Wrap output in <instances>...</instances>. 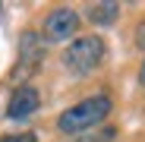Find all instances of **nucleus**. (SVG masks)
I'll return each mask as SVG.
<instances>
[{
    "mask_svg": "<svg viewBox=\"0 0 145 142\" xmlns=\"http://www.w3.org/2000/svg\"><path fill=\"white\" fill-rule=\"evenodd\" d=\"M41 107V95L35 85H19L13 95H10V104H7V117L10 120H25L35 111Z\"/></svg>",
    "mask_w": 145,
    "mask_h": 142,
    "instance_id": "obj_5",
    "label": "nucleus"
},
{
    "mask_svg": "<svg viewBox=\"0 0 145 142\" xmlns=\"http://www.w3.org/2000/svg\"><path fill=\"white\" fill-rule=\"evenodd\" d=\"M41 54H44L41 38H38L35 32H25V35H22V41H19V63H16V69H13V82H19L22 73L29 76L32 69L41 63Z\"/></svg>",
    "mask_w": 145,
    "mask_h": 142,
    "instance_id": "obj_4",
    "label": "nucleus"
},
{
    "mask_svg": "<svg viewBox=\"0 0 145 142\" xmlns=\"http://www.w3.org/2000/svg\"><path fill=\"white\" fill-rule=\"evenodd\" d=\"M136 44L145 51V22H139V32H136Z\"/></svg>",
    "mask_w": 145,
    "mask_h": 142,
    "instance_id": "obj_9",
    "label": "nucleus"
},
{
    "mask_svg": "<svg viewBox=\"0 0 145 142\" xmlns=\"http://www.w3.org/2000/svg\"><path fill=\"white\" fill-rule=\"evenodd\" d=\"M114 133H117V130H110V126H107V130H101L98 136H85V133H82V136H76L72 142H110V139H114Z\"/></svg>",
    "mask_w": 145,
    "mask_h": 142,
    "instance_id": "obj_7",
    "label": "nucleus"
},
{
    "mask_svg": "<svg viewBox=\"0 0 145 142\" xmlns=\"http://www.w3.org/2000/svg\"><path fill=\"white\" fill-rule=\"evenodd\" d=\"M76 32H79V13L69 10V7H57L44 16V26H41V35L47 44H60V41H76Z\"/></svg>",
    "mask_w": 145,
    "mask_h": 142,
    "instance_id": "obj_3",
    "label": "nucleus"
},
{
    "mask_svg": "<svg viewBox=\"0 0 145 142\" xmlns=\"http://www.w3.org/2000/svg\"><path fill=\"white\" fill-rule=\"evenodd\" d=\"M139 85L145 88V60H142V66H139Z\"/></svg>",
    "mask_w": 145,
    "mask_h": 142,
    "instance_id": "obj_10",
    "label": "nucleus"
},
{
    "mask_svg": "<svg viewBox=\"0 0 145 142\" xmlns=\"http://www.w3.org/2000/svg\"><path fill=\"white\" fill-rule=\"evenodd\" d=\"M117 16H120V3H114V0L88 3V19L95 26H110V22H117Z\"/></svg>",
    "mask_w": 145,
    "mask_h": 142,
    "instance_id": "obj_6",
    "label": "nucleus"
},
{
    "mask_svg": "<svg viewBox=\"0 0 145 142\" xmlns=\"http://www.w3.org/2000/svg\"><path fill=\"white\" fill-rule=\"evenodd\" d=\"M0 142H38L35 133H16V136H7V139H0Z\"/></svg>",
    "mask_w": 145,
    "mask_h": 142,
    "instance_id": "obj_8",
    "label": "nucleus"
},
{
    "mask_svg": "<svg viewBox=\"0 0 145 142\" xmlns=\"http://www.w3.org/2000/svg\"><path fill=\"white\" fill-rule=\"evenodd\" d=\"M110 107H114V101L107 98V95H91V98L66 107V111L57 117V130H60L63 136H82L85 130L98 126L104 117L110 114Z\"/></svg>",
    "mask_w": 145,
    "mask_h": 142,
    "instance_id": "obj_1",
    "label": "nucleus"
},
{
    "mask_svg": "<svg viewBox=\"0 0 145 142\" xmlns=\"http://www.w3.org/2000/svg\"><path fill=\"white\" fill-rule=\"evenodd\" d=\"M104 54H107V47H104L101 35H79L63 51V66L69 73H76V76H88V73H95L101 66Z\"/></svg>",
    "mask_w": 145,
    "mask_h": 142,
    "instance_id": "obj_2",
    "label": "nucleus"
}]
</instances>
